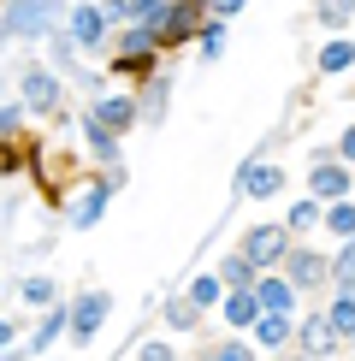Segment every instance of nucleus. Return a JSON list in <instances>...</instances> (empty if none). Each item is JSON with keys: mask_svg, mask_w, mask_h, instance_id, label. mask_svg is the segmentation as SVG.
I'll return each mask as SVG.
<instances>
[{"mask_svg": "<svg viewBox=\"0 0 355 361\" xmlns=\"http://www.w3.org/2000/svg\"><path fill=\"white\" fill-rule=\"evenodd\" d=\"M225 279L237 284V290H243V284H249V261H225Z\"/></svg>", "mask_w": 355, "mask_h": 361, "instance_id": "nucleus-21", "label": "nucleus"}, {"mask_svg": "<svg viewBox=\"0 0 355 361\" xmlns=\"http://www.w3.org/2000/svg\"><path fill=\"white\" fill-rule=\"evenodd\" d=\"M344 154H349V160H355V130H349V137H344Z\"/></svg>", "mask_w": 355, "mask_h": 361, "instance_id": "nucleus-25", "label": "nucleus"}, {"mask_svg": "<svg viewBox=\"0 0 355 361\" xmlns=\"http://www.w3.org/2000/svg\"><path fill=\"white\" fill-rule=\"evenodd\" d=\"M219 361H249V350H225V355H219Z\"/></svg>", "mask_w": 355, "mask_h": 361, "instance_id": "nucleus-24", "label": "nucleus"}, {"mask_svg": "<svg viewBox=\"0 0 355 361\" xmlns=\"http://www.w3.org/2000/svg\"><path fill=\"white\" fill-rule=\"evenodd\" d=\"M261 343H285V320H273V314H266V320H261Z\"/></svg>", "mask_w": 355, "mask_h": 361, "instance_id": "nucleus-18", "label": "nucleus"}, {"mask_svg": "<svg viewBox=\"0 0 355 361\" xmlns=\"http://www.w3.org/2000/svg\"><path fill=\"white\" fill-rule=\"evenodd\" d=\"M255 302L273 308V320H285V308H290V284H285V279H266L261 290H255Z\"/></svg>", "mask_w": 355, "mask_h": 361, "instance_id": "nucleus-6", "label": "nucleus"}, {"mask_svg": "<svg viewBox=\"0 0 355 361\" xmlns=\"http://www.w3.org/2000/svg\"><path fill=\"white\" fill-rule=\"evenodd\" d=\"M278 255H285V225H255V231H249V249H243V261H278Z\"/></svg>", "mask_w": 355, "mask_h": 361, "instance_id": "nucleus-1", "label": "nucleus"}, {"mask_svg": "<svg viewBox=\"0 0 355 361\" xmlns=\"http://www.w3.org/2000/svg\"><path fill=\"white\" fill-rule=\"evenodd\" d=\"M6 18H12V30H42L48 24V6H12Z\"/></svg>", "mask_w": 355, "mask_h": 361, "instance_id": "nucleus-11", "label": "nucleus"}, {"mask_svg": "<svg viewBox=\"0 0 355 361\" xmlns=\"http://www.w3.org/2000/svg\"><path fill=\"white\" fill-rule=\"evenodd\" d=\"M243 190H249V195H273V190H278V166H249V172H243Z\"/></svg>", "mask_w": 355, "mask_h": 361, "instance_id": "nucleus-8", "label": "nucleus"}, {"mask_svg": "<svg viewBox=\"0 0 355 361\" xmlns=\"http://www.w3.org/2000/svg\"><path fill=\"white\" fill-rule=\"evenodd\" d=\"M325 320H332V332H355V296H337V308Z\"/></svg>", "mask_w": 355, "mask_h": 361, "instance_id": "nucleus-13", "label": "nucleus"}, {"mask_svg": "<svg viewBox=\"0 0 355 361\" xmlns=\"http://www.w3.org/2000/svg\"><path fill=\"white\" fill-rule=\"evenodd\" d=\"M225 314H231V326H243V320H255V314H261V302H255L249 290H237L231 302H225Z\"/></svg>", "mask_w": 355, "mask_h": 361, "instance_id": "nucleus-10", "label": "nucleus"}, {"mask_svg": "<svg viewBox=\"0 0 355 361\" xmlns=\"http://www.w3.org/2000/svg\"><path fill=\"white\" fill-rule=\"evenodd\" d=\"M332 231H355V207H349V202L332 207Z\"/></svg>", "mask_w": 355, "mask_h": 361, "instance_id": "nucleus-19", "label": "nucleus"}, {"mask_svg": "<svg viewBox=\"0 0 355 361\" xmlns=\"http://www.w3.org/2000/svg\"><path fill=\"white\" fill-rule=\"evenodd\" d=\"M125 125H137V107H130V101H101L95 118H89V130H101V137H113V130H125Z\"/></svg>", "mask_w": 355, "mask_h": 361, "instance_id": "nucleus-2", "label": "nucleus"}, {"mask_svg": "<svg viewBox=\"0 0 355 361\" xmlns=\"http://www.w3.org/2000/svg\"><path fill=\"white\" fill-rule=\"evenodd\" d=\"M302 343H308V355H332V343H337L332 320H325V314H314V320L302 326Z\"/></svg>", "mask_w": 355, "mask_h": 361, "instance_id": "nucleus-4", "label": "nucleus"}, {"mask_svg": "<svg viewBox=\"0 0 355 361\" xmlns=\"http://www.w3.org/2000/svg\"><path fill=\"white\" fill-rule=\"evenodd\" d=\"M314 190H320V195H337V190H344V172H337V166H320V172H314Z\"/></svg>", "mask_w": 355, "mask_h": 361, "instance_id": "nucleus-15", "label": "nucleus"}, {"mask_svg": "<svg viewBox=\"0 0 355 361\" xmlns=\"http://www.w3.org/2000/svg\"><path fill=\"white\" fill-rule=\"evenodd\" d=\"M101 320H107V296H83V302H77V314H71V332H77V343H89V338H95V326Z\"/></svg>", "mask_w": 355, "mask_h": 361, "instance_id": "nucleus-3", "label": "nucleus"}, {"mask_svg": "<svg viewBox=\"0 0 355 361\" xmlns=\"http://www.w3.org/2000/svg\"><path fill=\"white\" fill-rule=\"evenodd\" d=\"M24 95H30V107H59V83L48 78V71H30V78H24Z\"/></svg>", "mask_w": 355, "mask_h": 361, "instance_id": "nucleus-5", "label": "nucleus"}, {"mask_svg": "<svg viewBox=\"0 0 355 361\" xmlns=\"http://www.w3.org/2000/svg\"><path fill=\"white\" fill-rule=\"evenodd\" d=\"M24 296H30V302H48L54 284H48V279H30V284H24Z\"/></svg>", "mask_w": 355, "mask_h": 361, "instance_id": "nucleus-20", "label": "nucleus"}, {"mask_svg": "<svg viewBox=\"0 0 355 361\" xmlns=\"http://www.w3.org/2000/svg\"><path fill=\"white\" fill-rule=\"evenodd\" d=\"M142 361H172V350H166V343H148V350H142Z\"/></svg>", "mask_w": 355, "mask_h": 361, "instance_id": "nucleus-23", "label": "nucleus"}, {"mask_svg": "<svg viewBox=\"0 0 355 361\" xmlns=\"http://www.w3.org/2000/svg\"><path fill=\"white\" fill-rule=\"evenodd\" d=\"M0 343H12V326H6V320H0Z\"/></svg>", "mask_w": 355, "mask_h": 361, "instance_id": "nucleus-26", "label": "nucleus"}, {"mask_svg": "<svg viewBox=\"0 0 355 361\" xmlns=\"http://www.w3.org/2000/svg\"><path fill=\"white\" fill-rule=\"evenodd\" d=\"M314 219H320V207H314V202H302V207L290 214V225H314Z\"/></svg>", "mask_w": 355, "mask_h": 361, "instance_id": "nucleus-22", "label": "nucleus"}, {"mask_svg": "<svg viewBox=\"0 0 355 361\" xmlns=\"http://www.w3.org/2000/svg\"><path fill=\"white\" fill-rule=\"evenodd\" d=\"M166 36H189V30H196V6H166Z\"/></svg>", "mask_w": 355, "mask_h": 361, "instance_id": "nucleus-9", "label": "nucleus"}, {"mask_svg": "<svg viewBox=\"0 0 355 361\" xmlns=\"http://www.w3.org/2000/svg\"><path fill=\"white\" fill-rule=\"evenodd\" d=\"M337 279H344V296H355V249L337 255Z\"/></svg>", "mask_w": 355, "mask_h": 361, "instance_id": "nucleus-17", "label": "nucleus"}, {"mask_svg": "<svg viewBox=\"0 0 355 361\" xmlns=\"http://www.w3.org/2000/svg\"><path fill=\"white\" fill-rule=\"evenodd\" d=\"M101 24H107V12L83 6V12H77V42H101Z\"/></svg>", "mask_w": 355, "mask_h": 361, "instance_id": "nucleus-12", "label": "nucleus"}, {"mask_svg": "<svg viewBox=\"0 0 355 361\" xmlns=\"http://www.w3.org/2000/svg\"><path fill=\"white\" fill-rule=\"evenodd\" d=\"M101 202H107L101 190H83V195H77V214H71V219H77V225H89V219L101 214Z\"/></svg>", "mask_w": 355, "mask_h": 361, "instance_id": "nucleus-14", "label": "nucleus"}, {"mask_svg": "<svg viewBox=\"0 0 355 361\" xmlns=\"http://www.w3.org/2000/svg\"><path fill=\"white\" fill-rule=\"evenodd\" d=\"M349 59H355V48H349V42H332V48H325V71H344Z\"/></svg>", "mask_w": 355, "mask_h": 361, "instance_id": "nucleus-16", "label": "nucleus"}, {"mask_svg": "<svg viewBox=\"0 0 355 361\" xmlns=\"http://www.w3.org/2000/svg\"><path fill=\"white\" fill-rule=\"evenodd\" d=\"M290 279L296 284H320L325 279V261H320V255H290Z\"/></svg>", "mask_w": 355, "mask_h": 361, "instance_id": "nucleus-7", "label": "nucleus"}]
</instances>
